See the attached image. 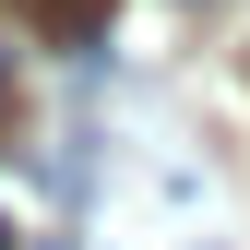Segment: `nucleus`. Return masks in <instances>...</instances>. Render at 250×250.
<instances>
[{
	"label": "nucleus",
	"instance_id": "3",
	"mask_svg": "<svg viewBox=\"0 0 250 250\" xmlns=\"http://www.w3.org/2000/svg\"><path fill=\"white\" fill-rule=\"evenodd\" d=\"M0 250H12V227H0Z\"/></svg>",
	"mask_w": 250,
	"mask_h": 250
},
{
	"label": "nucleus",
	"instance_id": "2",
	"mask_svg": "<svg viewBox=\"0 0 250 250\" xmlns=\"http://www.w3.org/2000/svg\"><path fill=\"white\" fill-rule=\"evenodd\" d=\"M0 119H12V72H0Z\"/></svg>",
	"mask_w": 250,
	"mask_h": 250
},
{
	"label": "nucleus",
	"instance_id": "1",
	"mask_svg": "<svg viewBox=\"0 0 250 250\" xmlns=\"http://www.w3.org/2000/svg\"><path fill=\"white\" fill-rule=\"evenodd\" d=\"M24 12H36V36H48V48H96L107 0H24Z\"/></svg>",
	"mask_w": 250,
	"mask_h": 250
},
{
	"label": "nucleus",
	"instance_id": "4",
	"mask_svg": "<svg viewBox=\"0 0 250 250\" xmlns=\"http://www.w3.org/2000/svg\"><path fill=\"white\" fill-rule=\"evenodd\" d=\"M203 250H214V238H203Z\"/></svg>",
	"mask_w": 250,
	"mask_h": 250
}]
</instances>
